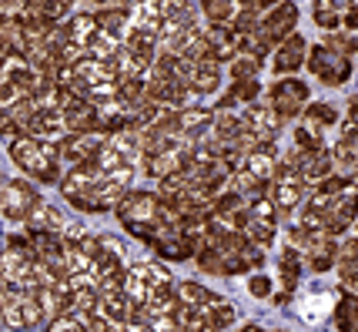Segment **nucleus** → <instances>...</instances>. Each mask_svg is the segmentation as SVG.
Instances as JSON below:
<instances>
[{"instance_id": "39", "label": "nucleus", "mask_w": 358, "mask_h": 332, "mask_svg": "<svg viewBox=\"0 0 358 332\" xmlns=\"http://www.w3.org/2000/svg\"><path fill=\"white\" fill-rule=\"evenodd\" d=\"M278 332H285V329H278Z\"/></svg>"}, {"instance_id": "13", "label": "nucleus", "mask_w": 358, "mask_h": 332, "mask_svg": "<svg viewBox=\"0 0 358 332\" xmlns=\"http://www.w3.org/2000/svg\"><path fill=\"white\" fill-rule=\"evenodd\" d=\"M285 165H292L305 181L308 188H315L318 181H325L335 174V158H331V148H322V151H301V148H292L288 155H281Z\"/></svg>"}, {"instance_id": "21", "label": "nucleus", "mask_w": 358, "mask_h": 332, "mask_svg": "<svg viewBox=\"0 0 358 332\" xmlns=\"http://www.w3.org/2000/svg\"><path fill=\"white\" fill-rule=\"evenodd\" d=\"M301 272H305V262H301V255H298L295 249H288V245H281V252H278L281 296H275V302H288V299H292V292L298 289V279H301Z\"/></svg>"}, {"instance_id": "6", "label": "nucleus", "mask_w": 358, "mask_h": 332, "mask_svg": "<svg viewBox=\"0 0 358 332\" xmlns=\"http://www.w3.org/2000/svg\"><path fill=\"white\" fill-rule=\"evenodd\" d=\"M308 97H312V91H308V84L301 78H275L265 88V97H262V101L278 114L281 121H292V118H301L305 108L312 104Z\"/></svg>"}, {"instance_id": "7", "label": "nucleus", "mask_w": 358, "mask_h": 332, "mask_svg": "<svg viewBox=\"0 0 358 332\" xmlns=\"http://www.w3.org/2000/svg\"><path fill=\"white\" fill-rule=\"evenodd\" d=\"M44 205L37 185L24 181V178H10V181H0V215L7 221H27L34 219V212Z\"/></svg>"}, {"instance_id": "2", "label": "nucleus", "mask_w": 358, "mask_h": 332, "mask_svg": "<svg viewBox=\"0 0 358 332\" xmlns=\"http://www.w3.org/2000/svg\"><path fill=\"white\" fill-rule=\"evenodd\" d=\"M114 215H117V221L124 225L127 235L141 238V242L148 245L151 235L161 228V221H164V198H161L157 191L131 188L124 198L117 202Z\"/></svg>"}, {"instance_id": "27", "label": "nucleus", "mask_w": 358, "mask_h": 332, "mask_svg": "<svg viewBox=\"0 0 358 332\" xmlns=\"http://www.w3.org/2000/svg\"><path fill=\"white\" fill-rule=\"evenodd\" d=\"M201 316H204L208 332H228L234 326V305L231 302H224V299H218L215 305L201 309Z\"/></svg>"}, {"instance_id": "33", "label": "nucleus", "mask_w": 358, "mask_h": 332, "mask_svg": "<svg viewBox=\"0 0 358 332\" xmlns=\"http://www.w3.org/2000/svg\"><path fill=\"white\" fill-rule=\"evenodd\" d=\"M342 31L358 34V4L355 0H345L342 4Z\"/></svg>"}, {"instance_id": "20", "label": "nucleus", "mask_w": 358, "mask_h": 332, "mask_svg": "<svg viewBox=\"0 0 358 332\" xmlns=\"http://www.w3.org/2000/svg\"><path fill=\"white\" fill-rule=\"evenodd\" d=\"M124 54L148 74L151 64L157 61V54H161V44H157L155 34H144V31H134V27H131V34L124 37Z\"/></svg>"}, {"instance_id": "14", "label": "nucleus", "mask_w": 358, "mask_h": 332, "mask_svg": "<svg viewBox=\"0 0 358 332\" xmlns=\"http://www.w3.org/2000/svg\"><path fill=\"white\" fill-rule=\"evenodd\" d=\"M108 148V134L104 131H87V134H67L61 141V161L67 168H78L87 161H97V155Z\"/></svg>"}, {"instance_id": "11", "label": "nucleus", "mask_w": 358, "mask_h": 332, "mask_svg": "<svg viewBox=\"0 0 358 332\" xmlns=\"http://www.w3.org/2000/svg\"><path fill=\"white\" fill-rule=\"evenodd\" d=\"M278 212H275V205L268 202V198H262V202H255V205L245 208V225H241V235L248 238V242H255L258 249H271L275 245V238H278Z\"/></svg>"}, {"instance_id": "15", "label": "nucleus", "mask_w": 358, "mask_h": 332, "mask_svg": "<svg viewBox=\"0 0 358 332\" xmlns=\"http://www.w3.org/2000/svg\"><path fill=\"white\" fill-rule=\"evenodd\" d=\"M308 41H305V34H292L285 44L275 48V54L268 57V67H271V74L275 78H292L295 71H301L305 64H308Z\"/></svg>"}, {"instance_id": "35", "label": "nucleus", "mask_w": 358, "mask_h": 332, "mask_svg": "<svg viewBox=\"0 0 358 332\" xmlns=\"http://www.w3.org/2000/svg\"><path fill=\"white\" fill-rule=\"evenodd\" d=\"M148 326H151V332H181L174 316H155V319H148Z\"/></svg>"}, {"instance_id": "24", "label": "nucleus", "mask_w": 358, "mask_h": 332, "mask_svg": "<svg viewBox=\"0 0 358 332\" xmlns=\"http://www.w3.org/2000/svg\"><path fill=\"white\" fill-rule=\"evenodd\" d=\"M178 299H181L185 309H208V305H215L221 296L218 292H211L208 285L187 279V282H178Z\"/></svg>"}, {"instance_id": "37", "label": "nucleus", "mask_w": 358, "mask_h": 332, "mask_svg": "<svg viewBox=\"0 0 358 332\" xmlns=\"http://www.w3.org/2000/svg\"><path fill=\"white\" fill-rule=\"evenodd\" d=\"M234 332H265V329H262L258 322H248V326H238V329H234Z\"/></svg>"}, {"instance_id": "1", "label": "nucleus", "mask_w": 358, "mask_h": 332, "mask_svg": "<svg viewBox=\"0 0 358 332\" xmlns=\"http://www.w3.org/2000/svg\"><path fill=\"white\" fill-rule=\"evenodd\" d=\"M10 158L20 172L27 174L37 185H61L64 178V161H61V144L41 141V138H17L7 144Z\"/></svg>"}, {"instance_id": "31", "label": "nucleus", "mask_w": 358, "mask_h": 332, "mask_svg": "<svg viewBox=\"0 0 358 332\" xmlns=\"http://www.w3.org/2000/svg\"><path fill=\"white\" fill-rule=\"evenodd\" d=\"M47 332H87V316H80V312H64V316L47 322Z\"/></svg>"}, {"instance_id": "38", "label": "nucleus", "mask_w": 358, "mask_h": 332, "mask_svg": "<svg viewBox=\"0 0 358 332\" xmlns=\"http://www.w3.org/2000/svg\"><path fill=\"white\" fill-rule=\"evenodd\" d=\"M355 238H358V225H355Z\"/></svg>"}, {"instance_id": "17", "label": "nucleus", "mask_w": 358, "mask_h": 332, "mask_svg": "<svg viewBox=\"0 0 358 332\" xmlns=\"http://www.w3.org/2000/svg\"><path fill=\"white\" fill-rule=\"evenodd\" d=\"M178 125H181V138L194 148L198 141H204V138L211 134V125H215V108L191 104V108L178 111Z\"/></svg>"}, {"instance_id": "23", "label": "nucleus", "mask_w": 358, "mask_h": 332, "mask_svg": "<svg viewBox=\"0 0 358 332\" xmlns=\"http://www.w3.org/2000/svg\"><path fill=\"white\" fill-rule=\"evenodd\" d=\"M64 37H67V44H74V48H80L87 54L94 44V37H97V20H94L91 11L71 17V20L64 24Z\"/></svg>"}, {"instance_id": "22", "label": "nucleus", "mask_w": 358, "mask_h": 332, "mask_svg": "<svg viewBox=\"0 0 358 332\" xmlns=\"http://www.w3.org/2000/svg\"><path fill=\"white\" fill-rule=\"evenodd\" d=\"M278 165H281L278 148H275V144H258L248 158H245V172H251L258 181H265V185H271V178H275V172H278Z\"/></svg>"}, {"instance_id": "28", "label": "nucleus", "mask_w": 358, "mask_h": 332, "mask_svg": "<svg viewBox=\"0 0 358 332\" xmlns=\"http://www.w3.org/2000/svg\"><path fill=\"white\" fill-rule=\"evenodd\" d=\"M331 322L338 332H358V296H342L335 302Z\"/></svg>"}, {"instance_id": "10", "label": "nucleus", "mask_w": 358, "mask_h": 332, "mask_svg": "<svg viewBox=\"0 0 358 332\" xmlns=\"http://www.w3.org/2000/svg\"><path fill=\"white\" fill-rule=\"evenodd\" d=\"M308 74L312 78H318L325 88H342V84H348V78H352V57H345V54H338V50L325 48V44H315L312 50H308Z\"/></svg>"}, {"instance_id": "9", "label": "nucleus", "mask_w": 358, "mask_h": 332, "mask_svg": "<svg viewBox=\"0 0 358 332\" xmlns=\"http://www.w3.org/2000/svg\"><path fill=\"white\" fill-rule=\"evenodd\" d=\"M322 221H325V232L331 238H342L352 225H358V174L348 178V185H345L331 202H328L322 212Z\"/></svg>"}, {"instance_id": "32", "label": "nucleus", "mask_w": 358, "mask_h": 332, "mask_svg": "<svg viewBox=\"0 0 358 332\" xmlns=\"http://www.w3.org/2000/svg\"><path fill=\"white\" fill-rule=\"evenodd\" d=\"M248 296L251 299H268V296H271V279H268L265 272L248 275Z\"/></svg>"}, {"instance_id": "19", "label": "nucleus", "mask_w": 358, "mask_h": 332, "mask_svg": "<svg viewBox=\"0 0 358 332\" xmlns=\"http://www.w3.org/2000/svg\"><path fill=\"white\" fill-rule=\"evenodd\" d=\"M221 74H224V64H218L215 57H204L198 64H187V88L194 97L215 95L221 88Z\"/></svg>"}, {"instance_id": "16", "label": "nucleus", "mask_w": 358, "mask_h": 332, "mask_svg": "<svg viewBox=\"0 0 358 332\" xmlns=\"http://www.w3.org/2000/svg\"><path fill=\"white\" fill-rule=\"evenodd\" d=\"M241 121H245V127L251 131V138L258 144H278V134H281V127H285V121L268 108L265 101H258V104L241 111Z\"/></svg>"}, {"instance_id": "30", "label": "nucleus", "mask_w": 358, "mask_h": 332, "mask_svg": "<svg viewBox=\"0 0 358 332\" xmlns=\"http://www.w3.org/2000/svg\"><path fill=\"white\" fill-rule=\"evenodd\" d=\"M322 44L331 50H338L345 57H355L358 54V34H345V31H335V34H325Z\"/></svg>"}, {"instance_id": "12", "label": "nucleus", "mask_w": 358, "mask_h": 332, "mask_svg": "<svg viewBox=\"0 0 358 332\" xmlns=\"http://www.w3.org/2000/svg\"><path fill=\"white\" fill-rule=\"evenodd\" d=\"M3 299V309H0V322L7 329L14 332H24V329H34L37 322H44V309H41V299L37 292H24V296H0Z\"/></svg>"}, {"instance_id": "26", "label": "nucleus", "mask_w": 358, "mask_h": 332, "mask_svg": "<svg viewBox=\"0 0 358 332\" xmlns=\"http://www.w3.org/2000/svg\"><path fill=\"white\" fill-rule=\"evenodd\" d=\"M342 4L345 0H318V4H312V20L325 34L342 31Z\"/></svg>"}, {"instance_id": "25", "label": "nucleus", "mask_w": 358, "mask_h": 332, "mask_svg": "<svg viewBox=\"0 0 358 332\" xmlns=\"http://www.w3.org/2000/svg\"><path fill=\"white\" fill-rule=\"evenodd\" d=\"M238 7L241 4H231V0H204L198 11L204 14V27H231Z\"/></svg>"}, {"instance_id": "3", "label": "nucleus", "mask_w": 358, "mask_h": 332, "mask_svg": "<svg viewBox=\"0 0 358 332\" xmlns=\"http://www.w3.org/2000/svg\"><path fill=\"white\" fill-rule=\"evenodd\" d=\"M292 34H298V7L295 4H268L265 17H262V27L255 34L248 54H255V57H262L268 64L275 48L285 44Z\"/></svg>"}, {"instance_id": "34", "label": "nucleus", "mask_w": 358, "mask_h": 332, "mask_svg": "<svg viewBox=\"0 0 358 332\" xmlns=\"http://www.w3.org/2000/svg\"><path fill=\"white\" fill-rule=\"evenodd\" d=\"M124 322H110L104 316H87V332H121Z\"/></svg>"}, {"instance_id": "4", "label": "nucleus", "mask_w": 358, "mask_h": 332, "mask_svg": "<svg viewBox=\"0 0 358 332\" xmlns=\"http://www.w3.org/2000/svg\"><path fill=\"white\" fill-rule=\"evenodd\" d=\"M281 245L295 249V252L301 255V262L312 272L338 269V238H331L328 232H305V228L292 225Z\"/></svg>"}, {"instance_id": "29", "label": "nucleus", "mask_w": 358, "mask_h": 332, "mask_svg": "<svg viewBox=\"0 0 358 332\" xmlns=\"http://www.w3.org/2000/svg\"><path fill=\"white\" fill-rule=\"evenodd\" d=\"M262 71H265V61H262V57H255V54H238V57L228 64L231 81H258Z\"/></svg>"}, {"instance_id": "36", "label": "nucleus", "mask_w": 358, "mask_h": 332, "mask_svg": "<svg viewBox=\"0 0 358 332\" xmlns=\"http://www.w3.org/2000/svg\"><path fill=\"white\" fill-rule=\"evenodd\" d=\"M121 332H151V326H148V316H131L121 326Z\"/></svg>"}, {"instance_id": "5", "label": "nucleus", "mask_w": 358, "mask_h": 332, "mask_svg": "<svg viewBox=\"0 0 358 332\" xmlns=\"http://www.w3.org/2000/svg\"><path fill=\"white\" fill-rule=\"evenodd\" d=\"M338 121H342V114L331 108L328 101H312L305 108V114L298 118L295 148H301V151H322V148H328V134L338 131Z\"/></svg>"}, {"instance_id": "18", "label": "nucleus", "mask_w": 358, "mask_h": 332, "mask_svg": "<svg viewBox=\"0 0 358 332\" xmlns=\"http://www.w3.org/2000/svg\"><path fill=\"white\" fill-rule=\"evenodd\" d=\"M262 97H265L262 81H231V84L224 88V95L218 97V108L215 111H234V114H241L245 108L258 104Z\"/></svg>"}, {"instance_id": "8", "label": "nucleus", "mask_w": 358, "mask_h": 332, "mask_svg": "<svg viewBox=\"0 0 358 332\" xmlns=\"http://www.w3.org/2000/svg\"><path fill=\"white\" fill-rule=\"evenodd\" d=\"M308 181L301 178V174L292 168V165H285L281 161L275 178H271V185H268V202L275 205L278 215H288V212H298V208L305 205V198H308Z\"/></svg>"}]
</instances>
